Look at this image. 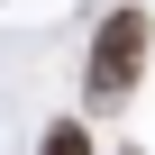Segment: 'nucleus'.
<instances>
[{
    "label": "nucleus",
    "instance_id": "obj_2",
    "mask_svg": "<svg viewBox=\"0 0 155 155\" xmlns=\"http://www.w3.org/2000/svg\"><path fill=\"white\" fill-rule=\"evenodd\" d=\"M37 155H91V137H82V119H55V128H46V146H37Z\"/></svg>",
    "mask_w": 155,
    "mask_h": 155
},
{
    "label": "nucleus",
    "instance_id": "obj_1",
    "mask_svg": "<svg viewBox=\"0 0 155 155\" xmlns=\"http://www.w3.org/2000/svg\"><path fill=\"white\" fill-rule=\"evenodd\" d=\"M146 9H110L101 18V37H91V101H119L137 73H146Z\"/></svg>",
    "mask_w": 155,
    "mask_h": 155
}]
</instances>
